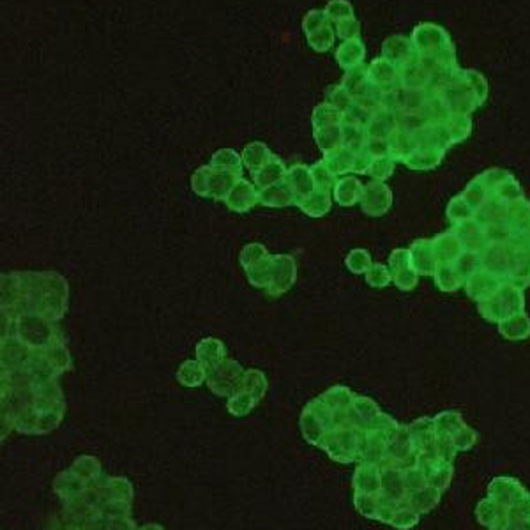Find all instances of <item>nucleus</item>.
<instances>
[{
    "instance_id": "2",
    "label": "nucleus",
    "mask_w": 530,
    "mask_h": 530,
    "mask_svg": "<svg viewBox=\"0 0 530 530\" xmlns=\"http://www.w3.org/2000/svg\"><path fill=\"white\" fill-rule=\"evenodd\" d=\"M283 173L285 168L283 164H281V161L272 158V160L260 170V173L256 176V182H258V186H262V189H269L272 188L274 184L281 182Z\"/></svg>"
},
{
    "instance_id": "1",
    "label": "nucleus",
    "mask_w": 530,
    "mask_h": 530,
    "mask_svg": "<svg viewBox=\"0 0 530 530\" xmlns=\"http://www.w3.org/2000/svg\"><path fill=\"white\" fill-rule=\"evenodd\" d=\"M253 188L249 184H246L244 180H239L231 186L230 196H228V205H230L234 211H249L253 204L256 202L255 193L253 195H247V193H252Z\"/></svg>"
},
{
    "instance_id": "5",
    "label": "nucleus",
    "mask_w": 530,
    "mask_h": 530,
    "mask_svg": "<svg viewBox=\"0 0 530 530\" xmlns=\"http://www.w3.org/2000/svg\"><path fill=\"white\" fill-rule=\"evenodd\" d=\"M307 41H310L311 48L316 50V52H327L332 46V43H334V32H332L331 25L319 28L316 32L310 34Z\"/></svg>"
},
{
    "instance_id": "4",
    "label": "nucleus",
    "mask_w": 530,
    "mask_h": 530,
    "mask_svg": "<svg viewBox=\"0 0 530 530\" xmlns=\"http://www.w3.org/2000/svg\"><path fill=\"white\" fill-rule=\"evenodd\" d=\"M272 158H274V155L269 154L267 147L262 144L249 145V147L246 149V154H244V160H246L247 167L252 168L253 171H255L256 168L262 170V168L267 164V161H271Z\"/></svg>"
},
{
    "instance_id": "3",
    "label": "nucleus",
    "mask_w": 530,
    "mask_h": 530,
    "mask_svg": "<svg viewBox=\"0 0 530 530\" xmlns=\"http://www.w3.org/2000/svg\"><path fill=\"white\" fill-rule=\"evenodd\" d=\"M364 57V46L357 39H350L338 50L339 64L345 69H352V66L361 62Z\"/></svg>"
},
{
    "instance_id": "7",
    "label": "nucleus",
    "mask_w": 530,
    "mask_h": 530,
    "mask_svg": "<svg viewBox=\"0 0 530 530\" xmlns=\"http://www.w3.org/2000/svg\"><path fill=\"white\" fill-rule=\"evenodd\" d=\"M327 25H329V17H327V12L323 11H310L303 21V28L304 32H306V36L316 32L319 28L327 27Z\"/></svg>"
},
{
    "instance_id": "6",
    "label": "nucleus",
    "mask_w": 530,
    "mask_h": 530,
    "mask_svg": "<svg viewBox=\"0 0 530 530\" xmlns=\"http://www.w3.org/2000/svg\"><path fill=\"white\" fill-rule=\"evenodd\" d=\"M212 163L220 164V167L216 168L228 171V173H234V171H236L237 176L240 173V160L239 155L234 154V151H220L212 158Z\"/></svg>"
},
{
    "instance_id": "8",
    "label": "nucleus",
    "mask_w": 530,
    "mask_h": 530,
    "mask_svg": "<svg viewBox=\"0 0 530 530\" xmlns=\"http://www.w3.org/2000/svg\"><path fill=\"white\" fill-rule=\"evenodd\" d=\"M327 17H329V20H347V18H352V8L350 4H347V2H343V0H334V2H331V4L327 6Z\"/></svg>"
},
{
    "instance_id": "9",
    "label": "nucleus",
    "mask_w": 530,
    "mask_h": 530,
    "mask_svg": "<svg viewBox=\"0 0 530 530\" xmlns=\"http://www.w3.org/2000/svg\"><path fill=\"white\" fill-rule=\"evenodd\" d=\"M338 34L343 39H355L359 34V23L354 18H347V20L338 21Z\"/></svg>"
}]
</instances>
